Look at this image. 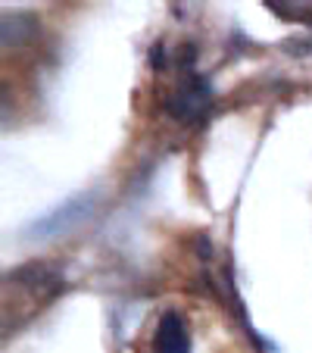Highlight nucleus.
<instances>
[{"label":"nucleus","instance_id":"nucleus-2","mask_svg":"<svg viewBox=\"0 0 312 353\" xmlns=\"http://www.w3.org/2000/svg\"><path fill=\"white\" fill-rule=\"evenodd\" d=\"M153 353H191V328L178 313H163L153 332Z\"/></svg>","mask_w":312,"mask_h":353},{"label":"nucleus","instance_id":"nucleus-1","mask_svg":"<svg viewBox=\"0 0 312 353\" xmlns=\"http://www.w3.org/2000/svg\"><path fill=\"white\" fill-rule=\"evenodd\" d=\"M209 100H213L209 85L200 75H185V79H178L175 91L169 94L166 110L181 122H197L209 110Z\"/></svg>","mask_w":312,"mask_h":353},{"label":"nucleus","instance_id":"nucleus-3","mask_svg":"<svg viewBox=\"0 0 312 353\" xmlns=\"http://www.w3.org/2000/svg\"><path fill=\"white\" fill-rule=\"evenodd\" d=\"M91 197H75L63 207H56L50 216H44L41 222H34V234L38 238H50V234H60V232H69L75 228L85 216H91Z\"/></svg>","mask_w":312,"mask_h":353}]
</instances>
